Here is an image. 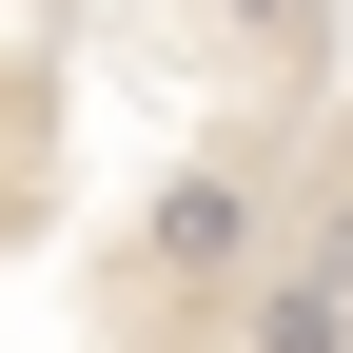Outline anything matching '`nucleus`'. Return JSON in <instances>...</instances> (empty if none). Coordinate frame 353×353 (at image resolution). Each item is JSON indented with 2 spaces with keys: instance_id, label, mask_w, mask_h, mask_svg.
<instances>
[{
  "instance_id": "obj_1",
  "label": "nucleus",
  "mask_w": 353,
  "mask_h": 353,
  "mask_svg": "<svg viewBox=\"0 0 353 353\" xmlns=\"http://www.w3.org/2000/svg\"><path fill=\"white\" fill-rule=\"evenodd\" d=\"M353 236V0H0V353H314Z\"/></svg>"
}]
</instances>
